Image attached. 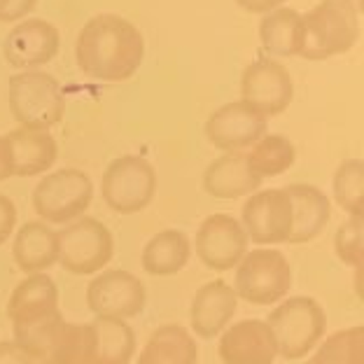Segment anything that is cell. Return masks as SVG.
I'll list each match as a JSON object with an SVG mask.
<instances>
[{
	"label": "cell",
	"instance_id": "obj_23",
	"mask_svg": "<svg viewBox=\"0 0 364 364\" xmlns=\"http://www.w3.org/2000/svg\"><path fill=\"white\" fill-rule=\"evenodd\" d=\"M94 350L91 364H131L136 355V332L129 320L96 318L91 322Z\"/></svg>",
	"mask_w": 364,
	"mask_h": 364
},
{
	"label": "cell",
	"instance_id": "obj_9",
	"mask_svg": "<svg viewBox=\"0 0 364 364\" xmlns=\"http://www.w3.org/2000/svg\"><path fill=\"white\" fill-rule=\"evenodd\" d=\"M241 227L247 241L262 247H271L278 243H287L294 227L292 201L285 189H257L247 196L241 210Z\"/></svg>",
	"mask_w": 364,
	"mask_h": 364
},
{
	"label": "cell",
	"instance_id": "obj_35",
	"mask_svg": "<svg viewBox=\"0 0 364 364\" xmlns=\"http://www.w3.org/2000/svg\"><path fill=\"white\" fill-rule=\"evenodd\" d=\"M236 5L250 14H267L276 7L287 5V0H236Z\"/></svg>",
	"mask_w": 364,
	"mask_h": 364
},
{
	"label": "cell",
	"instance_id": "obj_26",
	"mask_svg": "<svg viewBox=\"0 0 364 364\" xmlns=\"http://www.w3.org/2000/svg\"><path fill=\"white\" fill-rule=\"evenodd\" d=\"M247 164L259 180L283 176L296 161V147L283 134H264L250 150L245 152Z\"/></svg>",
	"mask_w": 364,
	"mask_h": 364
},
{
	"label": "cell",
	"instance_id": "obj_11",
	"mask_svg": "<svg viewBox=\"0 0 364 364\" xmlns=\"http://www.w3.org/2000/svg\"><path fill=\"white\" fill-rule=\"evenodd\" d=\"M294 98V80L283 63L262 56L245 65L241 75V101L255 107L264 117L285 112Z\"/></svg>",
	"mask_w": 364,
	"mask_h": 364
},
{
	"label": "cell",
	"instance_id": "obj_13",
	"mask_svg": "<svg viewBox=\"0 0 364 364\" xmlns=\"http://www.w3.org/2000/svg\"><path fill=\"white\" fill-rule=\"evenodd\" d=\"M267 134V117L238 101L225 103L205 119V138L222 152H245Z\"/></svg>",
	"mask_w": 364,
	"mask_h": 364
},
{
	"label": "cell",
	"instance_id": "obj_24",
	"mask_svg": "<svg viewBox=\"0 0 364 364\" xmlns=\"http://www.w3.org/2000/svg\"><path fill=\"white\" fill-rule=\"evenodd\" d=\"M198 346L180 325H164L147 338L136 364H196Z\"/></svg>",
	"mask_w": 364,
	"mask_h": 364
},
{
	"label": "cell",
	"instance_id": "obj_8",
	"mask_svg": "<svg viewBox=\"0 0 364 364\" xmlns=\"http://www.w3.org/2000/svg\"><path fill=\"white\" fill-rule=\"evenodd\" d=\"M114 255V238L101 220L80 218L59 231V264L73 276H96Z\"/></svg>",
	"mask_w": 364,
	"mask_h": 364
},
{
	"label": "cell",
	"instance_id": "obj_1",
	"mask_svg": "<svg viewBox=\"0 0 364 364\" xmlns=\"http://www.w3.org/2000/svg\"><path fill=\"white\" fill-rule=\"evenodd\" d=\"M145 38L134 21L122 14H96L75 40V61L85 75L101 82H124L140 70Z\"/></svg>",
	"mask_w": 364,
	"mask_h": 364
},
{
	"label": "cell",
	"instance_id": "obj_10",
	"mask_svg": "<svg viewBox=\"0 0 364 364\" xmlns=\"http://www.w3.org/2000/svg\"><path fill=\"white\" fill-rule=\"evenodd\" d=\"M147 301L140 278L122 269H103L87 287V309L96 318L131 320L143 313Z\"/></svg>",
	"mask_w": 364,
	"mask_h": 364
},
{
	"label": "cell",
	"instance_id": "obj_12",
	"mask_svg": "<svg viewBox=\"0 0 364 364\" xmlns=\"http://www.w3.org/2000/svg\"><path fill=\"white\" fill-rule=\"evenodd\" d=\"M247 236L234 215H208L196 231V257L213 271H231L247 252Z\"/></svg>",
	"mask_w": 364,
	"mask_h": 364
},
{
	"label": "cell",
	"instance_id": "obj_22",
	"mask_svg": "<svg viewBox=\"0 0 364 364\" xmlns=\"http://www.w3.org/2000/svg\"><path fill=\"white\" fill-rule=\"evenodd\" d=\"M189 257H192V243H189L185 231L164 229L145 243L140 264H143L145 273L164 278L180 273L187 267Z\"/></svg>",
	"mask_w": 364,
	"mask_h": 364
},
{
	"label": "cell",
	"instance_id": "obj_21",
	"mask_svg": "<svg viewBox=\"0 0 364 364\" xmlns=\"http://www.w3.org/2000/svg\"><path fill=\"white\" fill-rule=\"evenodd\" d=\"M14 264L26 276L45 273L59 262V231H54L47 222H26L14 234L12 241Z\"/></svg>",
	"mask_w": 364,
	"mask_h": 364
},
{
	"label": "cell",
	"instance_id": "obj_30",
	"mask_svg": "<svg viewBox=\"0 0 364 364\" xmlns=\"http://www.w3.org/2000/svg\"><path fill=\"white\" fill-rule=\"evenodd\" d=\"M334 201L341 210L355 218L364 213V164L360 159H346L334 173L332 182Z\"/></svg>",
	"mask_w": 364,
	"mask_h": 364
},
{
	"label": "cell",
	"instance_id": "obj_27",
	"mask_svg": "<svg viewBox=\"0 0 364 364\" xmlns=\"http://www.w3.org/2000/svg\"><path fill=\"white\" fill-rule=\"evenodd\" d=\"M91 350H94L91 322L82 325V322L63 320L45 364H91Z\"/></svg>",
	"mask_w": 364,
	"mask_h": 364
},
{
	"label": "cell",
	"instance_id": "obj_4",
	"mask_svg": "<svg viewBox=\"0 0 364 364\" xmlns=\"http://www.w3.org/2000/svg\"><path fill=\"white\" fill-rule=\"evenodd\" d=\"M7 101L12 117L19 122L21 129L49 131L65 114L59 80L45 70H21L12 75Z\"/></svg>",
	"mask_w": 364,
	"mask_h": 364
},
{
	"label": "cell",
	"instance_id": "obj_5",
	"mask_svg": "<svg viewBox=\"0 0 364 364\" xmlns=\"http://www.w3.org/2000/svg\"><path fill=\"white\" fill-rule=\"evenodd\" d=\"M292 287V267L276 247H255L236 264L234 292L238 299L255 306L283 301Z\"/></svg>",
	"mask_w": 364,
	"mask_h": 364
},
{
	"label": "cell",
	"instance_id": "obj_17",
	"mask_svg": "<svg viewBox=\"0 0 364 364\" xmlns=\"http://www.w3.org/2000/svg\"><path fill=\"white\" fill-rule=\"evenodd\" d=\"M238 311V296L227 280H210L196 289L189 306V327L198 338H215L231 325Z\"/></svg>",
	"mask_w": 364,
	"mask_h": 364
},
{
	"label": "cell",
	"instance_id": "obj_18",
	"mask_svg": "<svg viewBox=\"0 0 364 364\" xmlns=\"http://www.w3.org/2000/svg\"><path fill=\"white\" fill-rule=\"evenodd\" d=\"M285 194L292 201L294 213V227L289 234L292 245L311 243L322 234V229L327 227L329 218H332V201L316 185H306V182H294V185L283 187Z\"/></svg>",
	"mask_w": 364,
	"mask_h": 364
},
{
	"label": "cell",
	"instance_id": "obj_16",
	"mask_svg": "<svg viewBox=\"0 0 364 364\" xmlns=\"http://www.w3.org/2000/svg\"><path fill=\"white\" fill-rule=\"evenodd\" d=\"M218 353L222 364H273L278 346L267 320L247 318L229 325L220 334Z\"/></svg>",
	"mask_w": 364,
	"mask_h": 364
},
{
	"label": "cell",
	"instance_id": "obj_37",
	"mask_svg": "<svg viewBox=\"0 0 364 364\" xmlns=\"http://www.w3.org/2000/svg\"><path fill=\"white\" fill-rule=\"evenodd\" d=\"M306 364H311V362H306Z\"/></svg>",
	"mask_w": 364,
	"mask_h": 364
},
{
	"label": "cell",
	"instance_id": "obj_32",
	"mask_svg": "<svg viewBox=\"0 0 364 364\" xmlns=\"http://www.w3.org/2000/svg\"><path fill=\"white\" fill-rule=\"evenodd\" d=\"M16 227V205L10 196L0 194V247H3Z\"/></svg>",
	"mask_w": 364,
	"mask_h": 364
},
{
	"label": "cell",
	"instance_id": "obj_14",
	"mask_svg": "<svg viewBox=\"0 0 364 364\" xmlns=\"http://www.w3.org/2000/svg\"><path fill=\"white\" fill-rule=\"evenodd\" d=\"M3 166L7 178H36L54 166L59 147L49 131L14 129L0 136Z\"/></svg>",
	"mask_w": 364,
	"mask_h": 364
},
{
	"label": "cell",
	"instance_id": "obj_29",
	"mask_svg": "<svg viewBox=\"0 0 364 364\" xmlns=\"http://www.w3.org/2000/svg\"><path fill=\"white\" fill-rule=\"evenodd\" d=\"M61 322H63L61 311H56L52 316L26 322V325H14V343L21 350H26L38 364H45L47 353L52 348Z\"/></svg>",
	"mask_w": 364,
	"mask_h": 364
},
{
	"label": "cell",
	"instance_id": "obj_3",
	"mask_svg": "<svg viewBox=\"0 0 364 364\" xmlns=\"http://www.w3.org/2000/svg\"><path fill=\"white\" fill-rule=\"evenodd\" d=\"M278 346V358L304 360L325 338L327 316L313 296H289L276 304L267 320Z\"/></svg>",
	"mask_w": 364,
	"mask_h": 364
},
{
	"label": "cell",
	"instance_id": "obj_6",
	"mask_svg": "<svg viewBox=\"0 0 364 364\" xmlns=\"http://www.w3.org/2000/svg\"><path fill=\"white\" fill-rule=\"evenodd\" d=\"M94 201V182L80 168L47 173L33 189V208L47 225H70L85 218Z\"/></svg>",
	"mask_w": 364,
	"mask_h": 364
},
{
	"label": "cell",
	"instance_id": "obj_31",
	"mask_svg": "<svg viewBox=\"0 0 364 364\" xmlns=\"http://www.w3.org/2000/svg\"><path fill=\"white\" fill-rule=\"evenodd\" d=\"M362 231H364L362 218H355V215H348V218H346L336 229L334 252H336V257L346 264V267H353V269L364 267Z\"/></svg>",
	"mask_w": 364,
	"mask_h": 364
},
{
	"label": "cell",
	"instance_id": "obj_7",
	"mask_svg": "<svg viewBox=\"0 0 364 364\" xmlns=\"http://www.w3.org/2000/svg\"><path fill=\"white\" fill-rule=\"evenodd\" d=\"M156 194V171L145 156L122 154L107 164L101 178V196L107 208L131 215L145 210Z\"/></svg>",
	"mask_w": 364,
	"mask_h": 364
},
{
	"label": "cell",
	"instance_id": "obj_28",
	"mask_svg": "<svg viewBox=\"0 0 364 364\" xmlns=\"http://www.w3.org/2000/svg\"><path fill=\"white\" fill-rule=\"evenodd\" d=\"M309 362L311 364H364V327L355 325L322 338Z\"/></svg>",
	"mask_w": 364,
	"mask_h": 364
},
{
	"label": "cell",
	"instance_id": "obj_33",
	"mask_svg": "<svg viewBox=\"0 0 364 364\" xmlns=\"http://www.w3.org/2000/svg\"><path fill=\"white\" fill-rule=\"evenodd\" d=\"M38 0H0V21H21L28 12L36 10Z\"/></svg>",
	"mask_w": 364,
	"mask_h": 364
},
{
	"label": "cell",
	"instance_id": "obj_34",
	"mask_svg": "<svg viewBox=\"0 0 364 364\" xmlns=\"http://www.w3.org/2000/svg\"><path fill=\"white\" fill-rule=\"evenodd\" d=\"M0 364H38L14 341H0Z\"/></svg>",
	"mask_w": 364,
	"mask_h": 364
},
{
	"label": "cell",
	"instance_id": "obj_25",
	"mask_svg": "<svg viewBox=\"0 0 364 364\" xmlns=\"http://www.w3.org/2000/svg\"><path fill=\"white\" fill-rule=\"evenodd\" d=\"M299 23L301 14L287 5L262 14L259 43L264 52L271 56H296V49H299Z\"/></svg>",
	"mask_w": 364,
	"mask_h": 364
},
{
	"label": "cell",
	"instance_id": "obj_15",
	"mask_svg": "<svg viewBox=\"0 0 364 364\" xmlns=\"http://www.w3.org/2000/svg\"><path fill=\"white\" fill-rule=\"evenodd\" d=\"M61 33L47 19H23L10 28L3 45V56L12 68L38 70L59 54Z\"/></svg>",
	"mask_w": 364,
	"mask_h": 364
},
{
	"label": "cell",
	"instance_id": "obj_2",
	"mask_svg": "<svg viewBox=\"0 0 364 364\" xmlns=\"http://www.w3.org/2000/svg\"><path fill=\"white\" fill-rule=\"evenodd\" d=\"M360 38V7L355 0H320L301 14L299 49L306 61H325L348 54Z\"/></svg>",
	"mask_w": 364,
	"mask_h": 364
},
{
	"label": "cell",
	"instance_id": "obj_19",
	"mask_svg": "<svg viewBox=\"0 0 364 364\" xmlns=\"http://www.w3.org/2000/svg\"><path fill=\"white\" fill-rule=\"evenodd\" d=\"M262 180L255 176L245 152H225L203 171V189L213 198H241L259 189Z\"/></svg>",
	"mask_w": 364,
	"mask_h": 364
},
{
	"label": "cell",
	"instance_id": "obj_20",
	"mask_svg": "<svg viewBox=\"0 0 364 364\" xmlns=\"http://www.w3.org/2000/svg\"><path fill=\"white\" fill-rule=\"evenodd\" d=\"M59 311V287L47 273H31L12 289L7 318L12 325H26Z\"/></svg>",
	"mask_w": 364,
	"mask_h": 364
},
{
	"label": "cell",
	"instance_id": "obj_36",
	"mask_svg": "<svg viewBox=\"0 0 364 364\" xmlns=\"http://www.w3.org/2000/svg\"><path fill=\"white\" fill-rule=\"evenodd\" d=\"M5 166H3V145H0V180H5Z\"/></svg>",
	"mask_w": 364,
	"mask_h": 364
}]
</instances>
